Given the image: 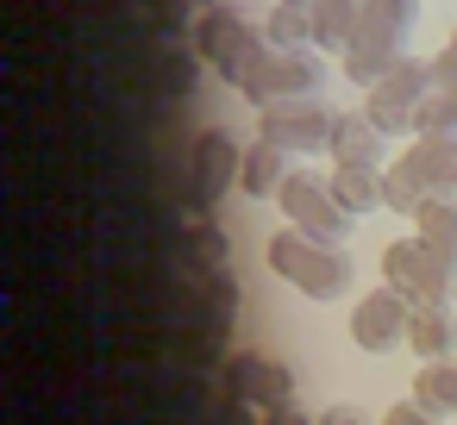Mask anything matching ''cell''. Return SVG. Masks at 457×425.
<instances>
[{
  "instance_id": "cell-1",
  "label": "cell",
  "mask_w": 457,
  "mask_h": 425,
  "mask_svg": "<svg viewBox=\"0 0 457 425\" xmlns=\"http://www.w3.org/2000/svg\"><path fill=\"white\" fill-rule=\"evenodd\" d=\"M263 257H270V269H276L288 288H301L307 300H338V294H351V257H345V244H332V238H313V232H301V225H282V232L263 244Z\"/></svg>"
},
{
  "instance_id": "cell-2",
  "label": "cell",
  "mask_w": 457,
  "mask_h": 425,
  "mask_svg": "<svg viewBox=\"0 0 457 425\" xmlns=\"http://www.w3.org/2000/svg\"><path fill=\"white\" fill-rule=\"evenodd\" d=\"M195 51L213 63V76L220 82H232V88H245L263 63H270V38H263V26H251V20H238L232 7H207L201 13V26H195Z\"/></svg>"
},
{
  "instance_id": "cell-3",
  "label": "cell",
  "mask_w": 457,
  "mask_h": 425,
  "mask_svg": "<svg viewBox=\"0 0 457 425\" xmlns=\"http://www.w3.org/2000/svg\"><path fill=\"white\" fill-rule=\"evenodd\" d=\"M382 282L401 288L413 306H432V300H451V288H457V257L413 232V238H395V244L382 250Z\"/></svg>"
},
{
  "instance_id": "cell-4",
  "label": "cell",
  "mask_w": 457,
  "mask_h": 425,
  "mask_svg": "<svg viewBox=\"0 0 457 425\" xmlns=\"http://www.w3.org/2000/svg\"><path fill=\"white\" fill-rule=\"evenodd\" d=\"M438 88V76H432V57H401L370 94H363V113L388 132V138H413L420 132V101Z\"/></svg>"
},
{
  "instance_id": "cell-5",
  "label": "cell",
  "mask_w": 457,
  "mask_h": 425,
  "mask_svg": "<svg viewBox=\"0 0 457 425\" xmlns=\"http://www.w3.org/2000/svg\"><path fill=\"white\" fill-rule=\"evenodd\" d=\"M276 207H282L288 225H301V232H313V238H332V244H338L345 225H351V213L338 207L326 169H288L282 188H276Z\"/></svg>"
},
{
  "instance_id": "cell-6",
  "label": "cell",
  "mask_w": 457,
  "mask_h": 425,
  "mask_svg": "<svg viewBox=\"0 0 457 425\" xmlns=\"http://www.w3.org/2000/svg\"><path fill=\"white\" fill-rule=\"evenodd\" d=\"M407 325H413V300L401 294V288H370L357 306H351V338H357V350H370V356H388L395 344H407Z\"/></svg>"
},
{
  "instance_id": "cell-7",
  "label": "cell",
  "mask_w": 457,
  "mask_h": 425,
  "mask_svg": "<svg viewBox=\"0 0 457 425\" xmlns=\"http://www.w3.org/2000/svg\"><path fill=\"white\" fill-rule=\"evenodd\" d=\"M320 82H326V63H320L313 51H270V63H263L238 94L257 101V107H270V101H313Z\"/></svg>"
},
{
  "instance_id": "cell-8",
  "label": "cell",
  "mask_w": 457,
  "mask_h": 425,
  "mask_svg": "<svg viewBox=\"0 0 457 425\" xmlns=\"http://www.w3.org/2000/svg\"><path fill=\"white\" fill-rule=\"evenodd\" d=\"M257 126H263V144H276V151H326L332 144V113L320 101H270V107H257Z\"/></svg>"
},
{
  "instance_id": "cell-9",
  "label": "cell",
  "mask_w": 457,
  "mask_h": 425,
  "mask_svg": "<svg viewBox=\"0 0 457 425\" xmlns=\"http://www.w3.org/2000/svg\"><path fill=\"white\" fill-rule=\"evenodd\" d=\"M226 388L245 400V406H295V375L282 369V363H270V356H257V350H238L232 363H226Z\"/></svg>"
},
{
  "instance_id": "cell-10",
  "label": "cell",
  "mask_w": 457,
  "mask_h": 425,
  "mask_svg": "<svg viewBox=\"0 0 457 425\" xmlns=\"http://www.w3.org/2000/svg\"><path fill=\"white\" fill-rule=\"evenodd\" d=\"M420 26V0H363V26H357V45L370 51H388V57H407V38Z\"/></svg>"
},
{
  "instance_id": "cell-11",
  "label": "cell",
  "mask_w": 457,
  "mask_h": 425,
  "mask_svg": "<svg viewBox=\"0 0 457 425\" xmlns=\"http://www.w3.org/2000/svg\"><path fill=\"white\" fill-rule=\"evenodd\" d=\"M407 176L426 188V194H457V138L445 132H420L407 151H401Z\"/></svg>"
},
{
  "instance_id": "cell-12",
  "label": "cell",
  "mask_w": 457,
  "mask_h": 425,
  "mask_svg": "<svg viewBox=\"0 0 457 425\" xmlns=\"http://www.w3.org/2000/svg\"><path fill=\"white\" fill-rule=\"evenodd\" d=\"M332 163H370V169H388V132L370 119V113H338L332 119Z\"/></svg>"
},
{
  "instance_id": "cell-13",
  "label": "cell",
  "mask_w": 457,
  "mask_h": 425,
  "mask_svg": "<svg viewBox=\"0 0 457 425\" xmlns=\"http://www.w3.org/2000/svg\"><path fill=\"white\" fill-rule=\"evenodd\" d=\"M238 163H245V151L226 132H201V144H195V194H201V207L220 200L238 182Z\"/></svg>"
},
{
  "instance_id": "cell-14",
  "label": "cell",
  "mask_w": 457,
  "mask_h": 425,
  "mask_svg": "<svg viewBox=\"0 0 457 425\" xmlns=\"http://www.w3.org/2000/svg\"><path fill=\"white\" fill-rule=\"evenodd\" d=\"M332 194H338V207H345L351 219H363V213H382V207H388L382 169H370V163H332Z\"/></svg>"
},
{
  "instance_id": "cell-15",
  "label": "cell",
  "mask_w": 457,
  "mask_h": 425,
  "mask_svg": "<svg viewBox=\"0 0 457 425\" xmlns=\"http://www.w3.org/2000/svg\"><path fill=\"white\" fill-rule=\"evenodd\" d=\"M313 7V51H351L363 26V0H307Z\"/></svg>"
},
{
  "instance_id": "cell-16",
  "label": "cell",
  "mask_w": 457,
  "mask_h": 425,
  "mask_svg": "<svg viewBox=\"0 0 457 425\" xmlns=\"http://www.w3.org/2000/svg\"><path fill=\"white\" fill-rule=\"evenodd\" d=\"M407 344L426 356V363H438V356H451L457 350V313L445 306V300H432V306H413V325H407Z\"/></svg>"
},
{
  "instance_id": "cell-17",
  "label": "cell",
  "mask_w": 457,
  "mask_h": 425,
  "mask_svg": "<svg viewBox=\"0 0 457 425\" xmlns=\"http://www.w3.org/2000/svg\"><path fill=\"white\" fill-rule=\"evenodd\" d=\"M413 400H420L426 413H438V419H457V363H451V356L420 363V375H413Z\"/></svg>"
},
{
  "instance_id": "cell-18",
  "label": "cell",
  "mask_w": 457,
  "mask_h": 425,
  "mask_svg": "<svg viewBox=\"0 0 457 425\" xmlns=\"http://www.w3.org/2000/svg\"><path fill=\"white\" fill-rule=\"evenodd\" d=\"M263 38L276 51H307L313 45V7H307V0H276L270 20H263Z\"/></svg>"
},
{
  "instance_id": "cell-19",
  "label": "cell",
  "mask_w": 457,
  "mask_h": 425,
  "mask_svg": "<svg viewBox=\"0 0 457 425\" xmlns=\"http://www.w3.org/2000/svg\"><path fill=\"white\" fill-rule=\"evenodd\" d=\"M282 157H288V151H276V144H263V138H257V144L245 151V163H238V188H245V194H276V188H282V176H288V163H282Z\"/></svg>"
},
{
  "instance_id": "cell-20",
  "label": "cell",
  "mask_w": 457,
  "mask_h": 425,
  "mask_svg": "<svg viewBox=\"0 0 457 425\" xmlns=\"http://www.w3.org/2000/svg\"><path fill=\"white\" fill-rule=\"evenodd\" d=\"M413 232L457 257V194H426V200H420V213H413Z\"/></svg>"
},
{
  "instance_id": "cell-21",
  "label": "cell",
  "mask_w": 457,
  "mask_h": 425,
  "mask_svg": "<svg viewBox=\"0 0 457 425\" xmlns=\"http://www.w3.org/2000/svg\"><path fill=\"white\" fill-rule=\"evenodd\" d=\"M420 132H445V138H457V82H438L426 101H420ZM413 132V138H420Z\"/></svg>"
},
{
  "instance_id": "cell-22",
  "label": "cell",
  "mask_w": 457,
  "mask_h": 425,
  "mask_svg": "<svg viewBox=\"0 0 457 425\" xmlns=\"http://www.w3.org/2000/svg\"><path fill=\"white\" fill-rule=\"evenodd\" d=\"M382 188H388V213H420V200H426V188L407 176V163H401V157L382 169Z\"/></svg>"
},
{
  "instance_id": "cell-23",
  "label": "cell",
  "mask_w": 457,
  "mask_h": 425,
  "mask_svg": "<svg viewBox=\"0 0 457 425\" xmlns=\"http://www.w3.org/2000/svg\"><path fill=\"white\" fill-rule=\"evenodd\" d=\"M376 425H445V419H438V413H426L420 400H401V406H388Z\"/></svg>"
},
{
  "instance_id": "cell-24",
  "label": "cell",
  "mask_w": 457,
  "mask_h": 425,
  "mask_svg": "<svg viewBox=\"0 0 457 425\" xmlns=\"http://www.w3.org/2000/svg\"><path fill=\"white\" fill-rule=\"evenodd\" d=\"M432 76H438V82H457V32H451V38H445V51L432 57Z\"/></svg>"
},
{
  "instance_id": "cell-25",
  "label": "cell",
  "mask_w": 457,
  "mask_h": 425,
  "mask_svg": "<svg viewBox=\"0 0 457 425\" xmlns=\"http://www.w3.org/2000/svg\"><path fill=\"white\" fill-rule=\"evenodd\" d=\"M263 425H320V419H307V413H295V406H270Z\"/></svg>"
},
{
  "instance_id": "cell-26",
  "label": "cell",
  "mask_w": 457,
  "mask_h": 425,
  "mask_svg": "<svg viewBox=\"0 0 457 425\" xmlns=\"http://www.w3.org/2000/svg\"><path fill=\"white\" fill-rule=\"evenodd\" d=\"M320 425H363L351 406H332V413H320Z\"/></svg>"
},
{
  "instance_id": "cell-27",
  "label": "cell",
  "mask_w": 457,
  "mask_h": 425,
  "mask_svg": "<svg viewBox=\"0 0 457 425\" xmlns=\"http://www.w3.org/2000/svg\"><path fill=\"white\" fill-rule=\"evenodd\" d=\"M201 7H220V0H201Z\"/></svg>"
}]
</instances>
